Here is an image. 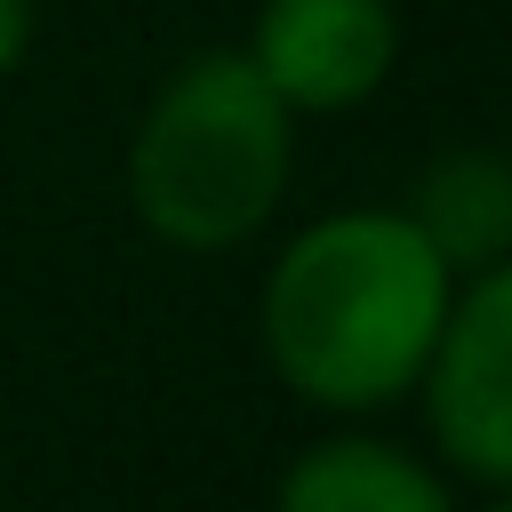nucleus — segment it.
<instances>
[{
	"label": "nucleus",
	"instance_id": "2",
	"mask_svg": "<svg viewBox=\"0 0 512 512\" xmlns=\"http://www.w3.org/2000/svg\"><path fill=\"white\" fill-rule=\"evenodd\" d=\"M288 152V104L248 64V48H200L160 80L128 144V200L152 240L224 256L280 208Z\"/></svg>",
	"mask_w": 512,
	"mask_h": 512
},
{
	"label": "nucleus",
	"instance_id": "4",
	"mask_svg": "<svg viewBox=\"0 0 512 512\" xmlns=\"http://www.w3.org/2000/svg\"><path fill=\"white\" fill-rule=\"evenodd\" d=\"M400 56L392 0H264L248 64L288 112H352L384 88Z\"/></svg>",
	"mask_w": 512,
	"mask_h": 512
},
{
	"label": "nucleus",
	"instance_id": "8",
	"mask_svg": "<svg viewBox=\"0 0 512 512\" xmlns=\"http://www.w3.org/2000/svg\"><path fill=\"white\" fill-rule=\"evenodd\" d=\"M496 512H512V488H504V504H496Z\"/></svg>",
	"mask_w": 512,
	"mask_h": 512
},
{
	"label": "nucleus",
	"instance_id": "7",
	"mask_svg": "<svg viewBox=\"0 0 512 512\" xmlns=\"http://www.w3.org/2000/svg\"><path fill=\"white\" fill-rule=\"evenodd\" d=\"M24 48H32V0H0V80L24 64Z\"/></svg>",
	"mask_w": 512,
	"mask_h": 512
},
{
	"label": "nucleus",
	"instance_id": "6",
	"mask_svg": "<svg viewBox=\"0 0 512 512\" xmlns=\"http://www.w3.org/2000/svg\"><path fill=\"white\" fill-rule=\"evenodd\" d=\"M408 224L432 240L448 272H488L512 256V160L504 152H440L416 176Z\"/></svg>",
	"mask_w": 512,
	"mask_h": 512
},
{
	"label": "nucleus",
	"instance_id": "1",
	"mask_svg": "<svg viewBox=\"0 0 512 512\" xmlns=\"http://www.w3.org/2000/svg\"><path fill=\"white\" fill-rule=\"evenodd\" d=\"M456 272L408 224V208H336L304 224L264 280V352L312 408L400 400L448 320Z\"/></svg>",
	"mask_w": 512,
	"mask_h": 512
},
{
	"label": "nucleus",
	"instance_id": "3",
	"mask_svg": "<svg viewBox=\"0 0 512 512\" xmlns=\"http://www.w3.org/2000/svg\"><path fill=\"white\" fill-rule=\"evenodd\" d=\"M416 384L448 464L488 488H512V256L472 272L464 296H448L440 344Z\"/></svg>",
	"mask_w": 512,
	"mask_h": 512
},
{
	"label": "nucleus",
	"instance_id": "5",
	"mask_svg": "<svg viewBox=\"0 0 512 512\" xmlns=\"http://www.w3.org/2000/svg\"><path fill=\"white\" fill-rule=\"evenodd\" d=\"M272 512H456V496L424 456L368 440V432H344V440L304 448L280 472Z\"/></svg>",
	"mask_w": 512,
	"mask_h": 512
}]
</instances>
